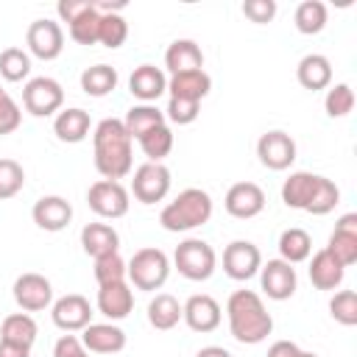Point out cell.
<instances>
[{
  "mask_svg": "<svg viewBox=\"0 0 357 357\" xmlns=\"http://www.w3.org/2000/svg\"><path fill=\"white\" fill-rule=\"evenodd\" d=\"M131 137L117 117H106L95 126L92 131V148H95V170L109 178L120 181L131 173L134 167V151H131Z\"/></svg>",
  "mask_w": 357,
  "mask_h": 357,
  "instance_id": "cell-1",
  "label": "cell"
},
{
  "mask_svg": "<svg viewBox=\"0 0 357 357\" xmlns=\"http://www.w3.org/2000/svg\"><path fill=\"white\" fill-rule=\"evenodd\" d=\"M226 318L231 337L243 346H257L273 332V318L254 290H234L226 301Z\"/></svg>",
  "mask_w": 357,
  "mask_h": 357,
  "instance_id": "cell-2",
  "label": "cell"
},
{
  "mask_svg": "<svg viewBox=\"0 0 357 357\" xmlns=\"http://www.w3.org/2000/svg\"><path fill=\"white\" fill-rule=\"evenodd\" d=\"M209 218H212V195L201 187L181 190L159 212V223L165 231H190V229L209 223Z\"/></svg>",
  "mask_w": 357,
  "mask_h": 357,
  "instance_id": "cell-3",
  "label": "cell"
},
{
  "mask_svg": "<svg viewBox=\"0 0 357 357\" xmlns=\"http://www.w3.org/2000/svg\"><path fill=\"white\" fill-rule=\"evenodd\" d=\"M170 276V259L162 248H139L134 251V257L126 262V279L137 287V290H145V293H153L159 290Z\"/></svg>",
  "mask_w": 357,
  "mask_h": 357,
  "instance_id": "cell-4",
  "label": "cell"
},
{
  "mask_svg": "<svg viewBox=\"0 0 357 357\" xmlns=\"http://www.w3.org/2000/svg\"><path fill=\"white\" fill-rule=\"evenodd\" d=\"M173 265H176V271L184 279H190V282H206L215 273V268H218V254H215V248L206 240L187 237V240H181L176 245Z\"/></svg>",
  "mask_w": 357,
  "mask_h": 357,
  "instance_id": "cell-5",
  "label": "cell"
},
{
  "mask_svg": "<svg viewBox=\"0 0 357 357\" xmlns=\"http://www.w3.org/2000/svg\"><path fill=\"white\" fill-rule=\"evenodd\" d=\"M64 103V89L50 75H36L22 86V106L33 117H50L59 114Z\"/></svg>",
  "mask_w": 357,
  "mask_h": 357,
  "instance_id": "cell-6",
  "label": "cell"
},
{
  "mask_svg": "<svg viewBox=\"0 0 357 357\" xmlns=\"http://www.w3.org/2000/svg\"><path fill=\"white\" fill-rule=\"evenodd\" d=\"M86 204L98 218L106 220H117L128 212L131 201H128V190L120 181H109V178H98L95 184H89L86 190Z\"/></svg>",
  "mask_w": 357,
  "mask_h": 357,
  "instance_id": "cell-7",
  "label": "cell"
},
{
  "mask_svg": "<svg viewBox=\"0 0 357 357\" xmlns=\"http://www.w3.org/2000/svg\"><path fill=\"white\" fill-rule=\"evenodd\" d=\"M131 192L139 204H159L170 192V170L162 162H145L134 170Z\"/></svg>",
  "mask_w": 357,
  "mask_h": 357,
  "instance_id": "cell-8",
  "label": "cell"
},
{
  "mask_svg": "<svg viewBox=\"0 0 357 357\" xmlns=\"http://www.w3.org/2000/svg\"><path fill=\"white\" fill-rule=\"evenodd\" d=\"M11 296L22 312H42L53 304V284L47 276L28 271V273H20L14 279Z\"/></svg>",
  "mask_w": 357,
  "mask_h": 357,
  "instance_id": "cell-9",
  "label": "cell"
},
{
  "mask_svg": "<svg viewBox=\"0 0 357 357\" xmlns=\"http://www.w3.org/2000/svg\"><path fill=\"white\" fill-rule=\"evenodd\" d=\"M25 45H28V53L42 59V61H53L61 56L64 50V31L56 20H33L25 31Z\"/></svg>",
  "mask_w": 357,
  "mask_h": 357,
  "instance_id": "cell-10",
  "label": "cell"
},
{
  "mask_svg": "<svg viewBox=\"0 0 357 357\" xmlns=\"http://www.w3.org/2000/svg\"><path fill=\"white\" fill-rule=\"evenodd\" d=\"M262 268V254L251 240H231L223 248V271L234 282H248Z\"/></svg>",
  "mask_w": 357,
  "mask_h": 357,
  "instance_id": "cell-11",
  "label": "cell"
},
{
  "mask_svg": "<svg viewBox=\"0 0 357 357\" xmlns=\"http://www.w3.org/2000/svg\"><path fill=\"white\" fill-rule=\"evenodd\" d=\"M296 139L287 134V131H265L259 139H257V156L262 162V167L268 170H287L293 162H296Z\"/></svg>",
  "mask_w": 357,
  "mask_h": 357,
  "instance_id": "cell-12",
  "label": "cell"
},
{
  "mask_svg": "<svg viewBox=\"0 0 357 357\" xmlns=\"http://www.w3.org/2000/svg\"><path fill=\"white\" fill-rule=\"evenodd\" d=\"M259 284H262V293L273 301H287L296 287H298V276H296V268L284 259H268L262 262L259 268Z\"/></svg>",
  "mask_w": 357,
  "mask_h": 357,
  "instance_id": "cell-13",
  "label": "cell"
},
{
  "mask_svg": "<svg viewBox=\"0 0 357 357\" xmlns=\"http://www.w3.org/2000/svg\"><path fill=\"white\" fill-rule=\"evenodd\" d=\"M50 318L61 332H81L92 324V307L81 293H67L50 304Z\"/></svg>",
  "mask_w": 357,
  "mask_h": 357,
  "instance_id": "cell-14",
  "label": "cell"
},
{
  "mask_svg": "<svg viewBox=\"0 0 357 357\" xmlns=\"http://www.w3.org/2000/svg\"><path fill=\"white\" fill-rule=\"evenodd\" d=\"M181 321H184L192 332L206 335V332H215V329L220 326L223 310H220V304H218L212 296L195 293V296H190V298L181 304Z\"/></svg>",
  "mask_w": 357,
  "mask_h": 357,
  "instance_id": "cell-15",
  "label": "cell"
},
{
  "mask_svg": "<svg viewBox=\"0 0 357 357\" xmlns=\"http://www.w3.org/2000/svg\"><path fill=\"white\" fill-rule=\"evenodd\" d=\"M223 206L231 218L237 220H251L257 218L262 209H265V192L259 184L254 181H237L226 190V198H223Z\"/></svg>",
  "mask_w": 357,
  "mask_h": 357,
  "instance_id": "cell-16",
  "label": "cell"
},
{
  "mask_svg": "<svg viewBox=\"0 0 357 357\" xmlns=\"http://www.w3.org/2000/svg\"><path fill=\"white\" fill-rule=\"evenodd\" d=\"M326 251H329L343 268H351V265L357 262V215H354V212L343 215V218L335 223V231L329 234Z\"/></svg>",
  "mask_w": 357,
  "mask_h": 357,
  "instance_id": "cell-17",
  "label": "cell"
},
{
  "mask_svg": "<svg viewBox=\"0 0 357 357\" xmlns=\"http://www.w3.org/2000/svg\"><path fill=\"white\" fill-rule=\"evenodd\" d=\"M31 218L33 223L42 229V231H61L70 226L73 220V206L67 198L61 195H42L33 209H31Z\"/></svg>",
  "mask_w": 357,
  "mask_h": 357,
  "instance_id": "cell-18",
  "label": "cell"
},
{
  "mask_svg": "<svg viewBox=\"0 0 357 357\" xmlns=\"http://www.w3.org/2000/svg\"><path fill=\"white\" fill-rule=\"evenodd\" d=\"M134 310V290L128 282H112L98 284V312H103L109 321H123Z\"/></svg>",
  "mask_w": 357,
  "mask_h": 357,
  "instance_id": "cell-19",
  "label": "cell"
},
{
  "mask_svg": "<svg viewBox=\"0 0 357 357\" xmlns=\"http://www.w3.org/2000/svg\"><path fill=\"white\" fill-rule=\"evenodd\" d=\"M128 92L134 98H139L142 103H153L167 92V75L165 70L153 67V64H139L134 67L131 78H128Z\"/></svg>",
  "mask_w": 357,
  "mask_h": 357,
  "instance_id": "cell-20",
  "label": "cell"
},
{
  "mask_svg": "<svg viewBox=\"0 0 357 357\" xmlns=\"http://www.w3.org/2000/svg\"><path fill=\"white\" fill-rule=\"evenodd\" d=\"M81 343L95 354H117L126 349V332L117 324H89L81 329Z\"/></svg>",
  "mask_w": 357,
  "mask_h": 357,
  "instance_id": "cell-21",
  "label": "cell"
},
{
  "mask_svg": "<svg viewBox=\"0 0 357 357\" xmlns=\"http://www.w3.org/2000/svg\"><path fill=\"white\" fill-rule=\"evenodd\" d=\"M89 128H92V120H89V112L86 109H61L53 120V134L59 142H67V145H78L89 137Z\"/></svg>",
  "mask_w": 357,
  "mask_h": 357,
  "instance_id": "cell-22",
  "label": "cell"
},
{
  "mask_svg": "<svg viewBox=\"0 0 357 357\" xmlns=\"http://www.w3.org/2000/svg\"><path fill=\"white\" fill-rule=\"evenodd\" d=\"M212 89V78L206 70H190V73H176L167 78V92L170 98H181V100H195L201 103Z\"/></svg>",
  "mask_w": 357,
  "mask_h": 357,
  "instance_id": "cell-23",
  "label": "cell"
},
{
  "mask_svg": "<svg viewBox=\"0 0 357 357\" xmlns=\"http://www.w3.org/2000/svg\"><path fill=\"white\" fill-rule=\"evenodd\" d=\"M165 67H167L170 75L190 73V70H204V50L198 47L195 39H176L165 50Z\"/></svg>",
  "mask_w": 357,
  "mask_h": 357,
  "instance_id": "cell-24",
  "label": "cell"
},
{
  "mask_svg": "<svg viewBox=\"0 0 357 357\" xmlns=\"http://www.w3.org/2000/svg\"><path fill=\"white\" fill-rule=\"evenodd\" d=\"M81 248L84 254H89L92 259L106 257V254H117L120 248V234L114 226L109 223H86L81 229Z\"/></svg>",
  "mask_w": 357,
  "mask_h": 357,
  "instance_id": "cell-25",
  "label": "cell"
},
{
  "mask_svg": "<svg viewBox=\"0 0 357 357\" xmlns=\"http://www.w3.org/2000/svg\"><path fill=\"white\" fill-rule=\"evenodd\" d=\"M310 282L318 287V290H337L343 284V276H346V268L326 251H315L312 259H310Z\"/></svg>",
  "mask_w": 357,
  "mask_h": 357,
  "instance_id": "cell-26",
  "label": "cell"
},
{
  "mask_svg": "<svg viewBox=\"0 0 357 357\" xmlns=\"http://www.w3.org/2000/svg\"><path fill=\"white\" fill-rule=\"evenodd\" d=\"M296 78L310 92L326 89L332 84V61L324 53H307L296 67Z\"/></svg>",
  "mask_w": 357,
  "mask_h": 357,
  "instance_id": "cell-27",
  "label": "cell"
},
{
  "mask_svg": "<svg viewBox=\"0 0 357 357\" xmlns=\"http://www.w3.org/2000/svg\"><path fill=\"white\" fill-rule=\"evenodd\" d=\"M318 173H310V170H296L284 178L282 184V201L287 209H307L315 187H318Z\"/></svg>",
  "mask_w": 357,
  "mask_h": 357,
  "instance_id": "cell-28",
  "label": "cell"
},
{
  "mask_svg": "<svg viewBox=\"0 0 357 357\" xmlns=\"http://www.w3.org/2000/svg\"><path fill=\"white\" fill-rule=\"evenodd\" d=\"M181 321V301L170 293H156L148 301V324L159 332H167L173 326H178Z\"/></svg>",
  "mask_w": 357,
  "mask_h": 357,
  "instance_id": "cell-29",
  "label": "cell"
},
{
  "mask_svg": "<svg viewBox=\"0 0 357 357\" xmlns=\"http://www.w3.org/2000/svg\"><path fill=\"white\" fill-rule=\"evenodd\" d=\"M117 70L112 64H92L81 73V89L89 95V98H106L109 92L117 89Z\"/></svg>",
  "mask_w": 357,
  "mask_h": 357,
  "instance_id": "cell-30",
  "label": "cell"
},
{
  "mask_svg": "<svg viewBox=\"0 0 357 357\" xmlns=\"http://www.w3.org/2000/svg\"><path fill=\"white\" fill-rule=\"evenodd\" d=\"M326 20H329V11H326V3L321 0H304L296 6V14H293V25L304 36L321 33L326 28Z\"/></svg>",
  "mask_w": 357,
  "mask_h": 357,
  "instance_id": "cell-31",
  "label": "cell"
},
{
  "mask_svg": "<svg viewBox=\"0 0 357 357\" xmlns=\"http://www.w3.org/2000/svg\"><path fill=\"white\" fill-rule=\"evenodd\" d=\"M310 254H312V237L304 229L293 226V229H284L279 234V259L298 265V262L310 259Z\"/></svg>",
  "mask_w": 357,
  "mask_h": 357,
  "instance_id": "cell-32",
  "label": "cell"
},
{
  "mask_svg": "<svg viewBox=\"0 0 357 357\" xmlns=\"http://www.w3.org/2000/svg\"><path fill=\"white\" fill-rule=\"evenodd\" d=\"M162 123H165V112L156 109L153 103L131 106V109L126 112V117H123V126H126V131H128L131 139H139L145 131H151V128H156V126H162Z\"/></svg>",
  "mask_w": 357,
  "mask_h": 357,
  "instance_id": "cell-33",
  "label": "cell"
},
{
  "mask_svg": "<svg viewBox=\"0 0 357 357\" xmlns=\"http://www.w3.org/2000/svg\"><path fill=\"white\" fill-rule=\"evenodd\" d=\"M36 321L28 315V312H11L3 318L0 324V340H8V343H20V346H33L36 340Z\"/></svg>",
  "mask_w": 357,
  "mask_h": 357,
  "instance_id": "cell-34",
  "label": "cell"
},
{
  "mask_svg": "<svg viewBox=\"0 0 357 357\" xmlns=\"http://www.w3.org/2000/svg\"><path fill=\"white\" fill-rule=\"evenodd\" d=\"M137 142H139L142 153L148 156V162H162V159L173 151V131H170V126H167V123H162V126H156V128L145 131Z\"/></svg>",
  "mask_w": 357,
  "mask_h": 357,
  "instance_id": "cell-35",
  "label": "cell"
},
{
  "mask_svg": "<svg viewBox=\"0 0 357 357\" xmlns=\"http://www.w3.org/2000/svg\"><path fill=\"white\" fill-rule=\"evenodd\" d=\"M128 39V22L120 11H106L100 14V28H98V42L109 50L120 47Z\"/></svg>",
  "mask_w": 357,
  "mask_h": 357,
  "instance_id": "cell-36",
  "label": "cell"
},
{
  "mask_svg": "<svg viewBox=\"0 0 357 357\" xmlns=\"http://www.w3.org/2000/svg\"><path fill=\"white\" fill-rule=\"evenodd\" d=\"M28 73H31V56H28V50H22V47H6L0 53V75L6 81L17 84V81L28 78Z\"/></svg>",
  "mask_w": 357,
  "mask_h": 357,
  "instance_id": "cell-37",
  "label": "cell"
},
{
  "mask_svg": "<svg viewBox=\"0 0 357 357\" xmlns=\"http://www.w3.org/2000/svg\"><path fill=\"white\" fill-rule=\"evenodd\" d=\"M67 28H70V39L73 42H78V45H95L98 42V28H100V11L95 8V3L81 17H75Z\"/></svg>",
  "mask_w": 357,
  "mask_h": 357,
  "instance_id": "cell-38",
  "label": "cell"
},
{
  "mask_svg": "<svg viewBox=\"0 0 357 357\" xmlns=\"http://www.w3.org/2000/svg\"><path fill=\"white\" fill-rule=\"evenodd\" d=\"M337 204H340V190H337V184H335L332 178L321 176V178H318V187H315V192H312V198H310V204H307L304 212H310V215H329Z\"/></svg>",
  "mask_w": 357,
  "mask_h": 357,
  "instance_id": "cell-39",
  "label": "cell"
},
{
  "mask_svg": "<svg viewBox=\"0 0 357 357\" xmlns=\"http://www.w3.org/2000/svg\"><path fill=\"white\" fill-rule=\"evenodd\" d=\"M324 109L329 117H346L354 109V92L349 84H329L326 86V98H324Z\"/></svg>",
  "mask_w": 357,
  "mask_h": 357,
  "instance_id": "cell-40",
  "label": "cell"
},
{
  "mask_svg": "<svg viewBox=\"0 0 357 357\" xmlns=\"http://www.w3.org/2000/svg\"><path fill=\"white\" fill-rule=\"evenodd\" d=\"M329 315L340 326H354L357 324V293L354 290H337L329 298Z\"/></svg>",
  "mask_w": 357,
  "mask_h": 357,
  "instance_id": "cell-41",
  "label": "cell"
},
{
  "mask_svg": "<svg viewBox=\"0 0 357 357\" xmlns=\"http://www.w3.org/2000/svg\"><path fill=\"white\" fill-rule=\"evenodd\" d=\"M25 187V170L17 159H0V201L14 198Z\"/></svg>",
  "mask_w": 357,
  "mask_h": 357,
  "instance_id": "cell-42",
  "label": "cell"
},
{
  "mask_svg": "<svg viewBox=\"0 0 357 357\" xmlns=\"http://www.w3.org/2000/svg\"><path fill=\"white\" fill-rule=\"evenodd\" d=\"M95 282L98 284H112V282H126V259L120 254H106L95 259Z\"/></svg>",
  "mask_w": 357,
  "mask_h": 357,
  "instance_id": "cell-43",
  "label": "cell"
},
{
  "mask_svg": "<svg viewBox=\"0 0 357 357\" xmlns=\"http://www.w3.org/2000/svg\"><path fill=\"white\" fill-rule=\"evenodd\" d=\"M201 114V103L195 100H181V98H170L167 100V109H165V120L176 123V126H190L195 123Z\"/></svg>",
  "mask_w": 357,
  "mask_h": 357,
  "instance_id": "cell-44",
  "label": "cell"
},
{
  "mask_svg": "<svg viewBox=\"0 0 357 357\" xmlns=\"http://www.w3.org/2000/svg\"><path fill=\"white\" fill-rule=\"evenodd\" d=\"M20 123H22V112H20V106H17L14 98L0 86V137L17 131Z\"/></svg>",
  "mask_w": 357,
  "mask_h": 357,
  "instance_id": "cell-45",
  "label": "cell"
},
{
  "mask_svg": "<svg viewBox=\"0 0 357 357\" xmlns=\"http://www.w3.org/2000/svg\"><path fill=\"white\" fill-rule=\"evenodd\" d=\"M243 14L257 22V25H265L276 17V0H245L243 3Z\"/></svg>",
  "mask_w": 357,
  "mask_h": 357,
  "instance_id": "cell-46",
  "label": "cell"
},
{
  "mask_svg": "<svg viewBox=\"0 0 357 357\" xmlns=\"http://www.w3.org/2000/svg\"><path fill=\"white\" fill-rule=\"evenodd\" d=\"M53 357H89V351L84 349V343H81V337H75V335H61L59 340H56V346H53Z\"/></svg>",
  "mask_w": 357,
  "mask_h": 357,
  "instance_id": "cell-47",
  "label": "cell"
},
{
  "mask_svg": "<svg viewBox=\"0 0 357 357\" xmlns=\"http://www.w3.org/2000/svg\"><path fill=\"white\" fill-rule=\"evenodd\" d=\"M92 6V0H59V6H56V11H59V17H61V22H73L75 17H81L86 8Z\"/></svg>",
  "mask_w": 357,
  "mask_h": 357,
  "instance_id": "cell-48",
  "label": "cell"
},
{
  "mask_svg": "<svg viewBox=\"0 0 357 357\" xmlns=\"http://www.w3.org/2000/svg\"><path fill=\"white\" fill-rule=\"evenodd\" d=\"M298 351L301 349L293 340H276V343H271V349H268L265 357H298Z\"/></svg>",
  "mask_w": 357,
  "mask_h": 357,
  "instance_id": "cell-49",
  "label": "cell"
},
{
  "mask_svg": "<svg viewBox=\"0 0 357 357\" xmlns=\"http://www.w3.org/2000/svg\"><path fill=\"white\" fill-rule=\"evenodd\" d=\"M0 357H31V349L28 346H20V343L0 340Z\"/></svg>",
  "mask_w": 357,
  "mask_h": 357,
  "instance_id": "cell-50",
  "label": "cell"
},
{
  "mask_svg": "<svg viewBox=\"0 0 357 357\" xmlns=\"http://www.w3.org/2000/svg\"><path fill=\"white\" fill-rule=\"evenodd\" d=\"M195 357H231V351L223 346H204V349H198Z\"/></svg>",
  "mask_w": 357,
  "mask_h": 357,
  "instance_id": "cell-51",
  "label": "cell"
},
{
  "mask_svg": "<svg viewBox=\"0 0 357 357\" xmlns=\"http://www.w3.org/2000/svg\"><path fill=\"white\" fill-rule=\"evenodd\" d=\"M298 357H318V354H315V351H304V349H301V351H298Z\"/></svg>",
  "mask_w": 357,
  "mask_h": 357,
  "instance_id": "cell-52",
  "label": "cell"
}]
</instances>
